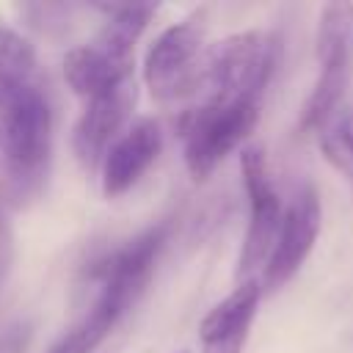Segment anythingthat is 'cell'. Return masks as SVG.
I'll return each mask as SVG.
<instances>
[{
    "mask_svg": "<svg viewBox=\"0 0 353 353\" xmlns=\"http://www.w3.org/2000/svg\"><path fill=\"white\" fill-rule=\"evenodd\" d=\"M108 14L105 28L88 44H80L63 58V77L69 88L85 99H94L121 83L132 80L135 66V41L157 6L152 3H127V6H102Z\"/></svg>",
    "mask_w": 353,
    "mask_h": 353,
    "instance_id": "6da1fadb",
    "label": "cell"
},
{
    "mask_svg": "<svg viewBox=\"0 0 353 353\" xmlns=\"http://www.w3.org/2000/svg\"><path fill=\"white\" fill-rule=\"evenodd\" d=\"M279 55V36L265 30H243L215 41L201 61L199 85L204 88V99L262 102Z\"/></svg>",
    "mask_w": 353,
    "mask_h": 353,
    "instance_id": "7a4b0ae2",
    "label": "cell"
},
{
    "mask_svg": "<svg viewBox=\"0 0 353 353\" xmlns=\"http://www.w3.org/2000/svg\"><path fill=\"white\" fill-rule=\"evenodd\" d=\"M314 52L320 74L301 108V132H317L325 119L345 105V94L353 83V3L336 0L320 8Z\"/></svg>",
    "mask_w": 353,
    "mask_h": 353,
    "instance_id": "3957f363",
    "label": "cell"
},
{
    "mask_svg": "<svg viewBox=\"0 0 353 353\" xmlns=\"http://www.w3.org/2000/svg\"><path fill=\"white\" fill-rule=\"evenodd\" d=\"M262 102H215L201 99L179 124L182 157L193 179H207L234 149L245 143L259 121Z\"/></svg>",
    "mask_w": 353,
    "mask_h": 353,
    "instance_id": "277c9868",
    "label": "cell"
},
{
    "mask_svg": "<svg viewBox=\"0 0 353 353\" xmlns=\"http://www.w3.org/2000/svg\"><path fill=\"white\" fill-rule=\"evenodd\" d=\"M240 174L248 196V226L237 256V279L243 281V279H254V273L265 268L281 226L284 207L270 182L265 149L259 143H248L240 149Z\"/></svg>",
    "mask_w": 353,
    "mask_h": 353,
    "instance_id": "5b68a950",
    "label": "cell"
},
{
    "mask_svg": "<svg viewBox=\"0 0 353 353\" xmlns=\"http://www.w3.org/2000/svg\"><path fill=\"white\" fill-rule=\"evenodd\" d=\"M165 237H168V223H154L138 232L135 237L124 240L113 251L102 254L88 268V276L97 279L99 284L97 301L124 314L135 303V298L143 292L146 281L152 279V270L165 245Z\"/></svg>",
    "mask_w": 353,
    "mask_h": 353,
    "instance_id": "8992f818",
    "label": "cell"
},
{
    "mask_svg": "<svg viewBox=\"0 0 353 353\" xmlns=\"http://www.w3.org/2000/svg\"><path fill=\"white\" fill-rule=\"evenodd\" d=\"M204 30L196 22H179L165 28L143 58V83L154 99L168 102L193 91L201 80Z\"/></svg>",
    "mask_w": 353,
    "mask_h": 353,
    "instance_id": "52a82bcc",
    "label": "cell"
},
{
    "mask_svg": "<svg viewBox=\"0 0 353 353\" xmlns=\"http://www.w3.org/2000/svg\"><path fill=\"white\" fill-rule=\"evenodd\" d=\"M320 223H323L320 193L314 190V185L306 182L292 193L290 204L284 207L273 251L262 268V281H259L262 292L281 290L301 270V265L306 262V256L317 243Z\"/></svg>",
    "mask_w": 353,
    "mask_h": 353,
    "instance_id": "ba28073f",
    "label": "cell"
},
{
    "mask_svg": "<svg viewBox=\"0 0 353 353\" xmlns=\"http://www.w3.org/2000/svg\"><path fill=\"white\" fill-rule=\"evenodd\" d=\"M135 105V83L127 80L119 88H110L94 99H85V110L80 113L72 130V149L85 171H94L108 146L119 138L130 110Z\"/></svg>",
    "mask_w": 353,
    "mask_h": 353,
    "instance_id": "9c48e42d",
    "label": "cell"
},
{
    "mask_svg": "<svg viewBox=\"0 0 353 353\" xmlns=\"http://www.w3.org/2000/svg\"><path fill=\"white\" fill-rule=\"evenodd\" d=\"M163 149V130L154 119H135L130 127L119 132V138L108 146L99 171H102V193L116 199L127 193L146 168L157 160Z\"/></svg>",
    "mask_w": 353,
    "mask_h": 353,
    "instance_id": "30bf717a",
    "label": "cell"
},
{
    "mask_svg": "<svg viewBox=\"0 0 353 353\" xmlns=\"http://www.w3.org/2000/svg\"><path fill=\"white\" fill-rule=\"evenodd\" d=\"M259 298H262L259 279L237 281V287L204 314L199 325L201 353H243Z\"/></svg>",
    "mask_w": 353,
    "mask_h": 353,
    "instance_id": "8fae6325",
    "label": "cell"
},
{
    "mask_svg": "<svg viewBox=\"0 0 353 353\" xmlns=\"http://www.w3.org/2000/svg\"><path fill=\"white\" fill-rule=\"evenodd\" d=\"M317 146L325 157V163L342 174L347 182H353V108L342 105L336 113L325 119V124L317 130Z\"/></svg>",
    "mask_w": 353,
    "mask_h": 353,
    "instance_id": "7c38bea8",
    "label": "cell"
},
{
    "mask_svg": "<svg viewBox=\"0 0 353 353\" xmlns=\"http://www.w3.org/2000/svg\"><path fill=\"white\" fill-rule=\"evenodd\" d=\"M121 320V314L113 309V306H108V303H102V301H94L91 303V309H88V314L77 323V325H72L55 345H50L44 353H91L110 331H113V325Z\"/></svg>",
    "mask_w": 353,
    "mask_h": 353,
    "instance_id": "4fadbf2b",
    "label": "cell"
},
{
    "mask_svg": "<svg viewBox=\"0 0 353 353\" xmlns=\"http://www.w3.org/2000/svg\"><path fill=\"white\" fill-rule=\"evenodd\" d=\"M33 72H36L33 44L22 33L0 25V85L33 80Z\"/></svg>",
    "mask_w": 353,
    "mask_h": 353,
    "instance_id": "5bb4252c",
    "label": "cell"
},
{
    "mask_svg": "<svg viewBox=\"0 0 353 353\" xmlns=\"http://www.w3.org/2000/svg\"><path fill=\"white\" fill-rule=\"evenodd\" d=\"M8 262H11V232H8V223H6V215L0 207V276L6 273Z\"/></svg>",
    "mask_w": 353,
    "mask_h": 353,
    "instance_id": "9a60e30c",
    "label": "cell"
},
{
    "mask_svg": "<svg viewBox=\"0 0 353 353\" xmlns=\"http://www.w3.org/2000/svg\"><path fill=\"white\" fill-rule=\"evenodd\" d=\"M19 347V328L0 331V353H14Z\"/></svg>",
    "mask_w": 353,
    "mask_h": 353,
    "instance_id": "2e32d148",
    "label": "cell"
},
{
    "mask_svg": "<svg viewBox=\"0 0 353 353\" xmlns=\"http://www.w3.org/2000/svg\"><path fill=\"white\" fill-rule=\"evenodd\" d=\"M182 353H185V350H182Z\"/></svg>",
    "mask_w": 353,
    "mask_h": 353,
    "instance_id": "e0dca14e",
    "label": "cell"
}]
</instances>
